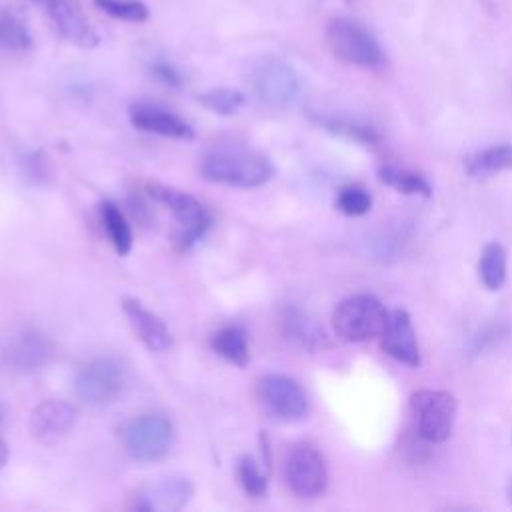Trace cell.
Segmentation results:
<instances>
[{"mask_svg": "<svg viewBox=\"0 0 512 512\" xmlns=\"http://www.w3.org/2000/svg\"><path fill=\"white\" fill-rule=\"evenodd\" d=\"M512 170V144H496L472 154L466 160V174L470 178H490Z\"/></svg>", "mask_w": 512, "mask_h": 512, "instance_id": "20", "label": "cell"}, {"mask_svg": "<svg viewBox=\"0 0 512 512\" xmlns=\"http://www.w3.org/2000/svg\"><path fill=\"white\" fill-rule=\"evenodd\" d=\"M510 500H512V490H510Z\"/></svg>", "mask_w": 512, "mask_h": 512, "instance_id": "33", "label": "cell"}, {"mask_svg": "<svg viewBox=\"0 0 512 512\" xmlns=\"http://www.w3.org/2000/svg\"><path fill=\"white\" fill-rule=\"evenodd\" d=\"M92 2L104 14L124 22H144L150 16L148 6L140 0H92Z\"/></svg>", "mask_w": 512, "mask_h": 512, "instance_id": "26", "label": "cell"}, {"mask_svg": "<svg viewBox=\"0 0 512 512\" xmlns=\"http://www.w3.org/2000/svg\"><path fill=\"white\" fill-rule=\"evenodd\" d=\"M380 346L390 358L412 368L420 366V346L416 340L412 318L406 310L394 308L388 312L384 328L380 332Z\"/></svg>", "mask_w": 512, "mask_h": 512, "instance_id": "14", "label": "cell"}, {"mask_svg": "<svg viewBox=\"0 0 512 512\" xmlns=\"http://www.w3.org/2000/svg\"><path fill=\"white\" fill-rule=\"evenodd\" d=\"M126 386V368L114 356H96L88 360L74 376L76 396L90 406L114 402Z\"/></svg>", "mask_w": 512, "mask_h": 512, "instance_id": "6", "label": "cell"}, {"mask_svg": "<svg viewBox=\"0 0 512 512\" xmlns=\"http://www.w3.org/2000/svg\"><path fill=\"white\" fill-rule=\"evenodd\" d=\"M238 480L244 492L252 498H260L268 490V476L262 472L260 464L252 456H242L238 460Z\"/></svg>", "mask_w": 512, "mask_h": 512, "instance_id": "27", "label": "cell"}, {"mask_svg": "<svg viewBox=\"0 0 512 512\" xmlns=\"http://www.w3.org/2000/svg\"><path fill=\"white\" fill-rule=\"evenodd\" d=\"M506 250L498 242H490L482 248L480 262H478V272L480 280L488 290H500L502 284L506 282Z\"/></svg>", "mask_w": 512, "mask_h": 512, "instance_id": "23", "label": "cell"}, {"mask_svg": "<svg viewBox=\"0 0 512 512\" xmlns=\"http://www.w3.org/2000/svg\"><path fill=\"white\" fill-rule=\"evenodd\" d=\"M196 100L200 106L218 116H232L244 106L246 96L234 88H210L206 92H200Z\"/></svg>", "mask_w": 512, "mask_h": 512, "instance_id": "24", "label": "cell"}, {"mask_svg": "<svg viewBox=\"0 0 512 512\" xmlns=\"http://www.w3.org/2000/svg\"><path fill=\"white\" fill-rule=\"evenodd\" d=\"M284 482L298 498H316L326 490L328 468L312 444H296L284 460Z\"/></svg>", "mask_w": 512, "mask_h": 512, "instance_id": "9", "label": "cell"}, {"mask_svg": "<svg viewBox=\"0 0 512 512\" xmlns=\"http://www.w3.org/2000/svg\"><path fill=\"white\" fill-rule=\"evenodd\" d=\"M2 414H4V412H2V406H0V424H2Z\"/></svg>", "mask_w": 512, "mask_h": 512, "instance_id": "32", "label": "cell"}, {"mask_svg": "<svg viewBox=\"0 0 512 512\" xmlns=\"http://www.w3.org/2000/svg\"><path fill=\"white\" fill-rule=\"evenodd\" d=\"M120 436L124 450L132 460L156 462L170 452L174 428L162 414H144L126 422Z\"/></svg>", "mask_w": 512, "mask_h": 512, "instance_id": "7", "label": "cell"}, {"mask_svg": "<svg viewBox=\"0 0 512 512\" xmlns=\"http://www.w3.org/2000/svg\"><path fill=\"white\" fill-rule=\"evenodd\" d=\"M320 122L326 130H330L342 138H348V140H354V142H360L366 146H374L378 142V134L370 126H364V124H358L352 120H342V118H322Z\"/></svg>", "mask_w": 512, "mask_h": 512, "instance_id": "29", "label": "cell"}, {"mask_svg": "<svg viewBox=\"0 0 512 512\" xmlns=\"http://www.w3.org/2000/svg\"><path fill=\"white\" fill-rule=\"evenodd\" d=\"M348 2H350V0H348Z\"/></svg>", "mask_w": 512, "mask_h": 512, "instance_id": "34", "label": "cell"}, {"mask_svg": "<svg viewBox=\"0 0 512 512\" xmlns=\"http://www.w3.org/2000/svg\"><path fill=\"white\" fill-rule=\"evenodd\" d=\"M210 348L216 356L222 360L244 368L250 360V346H248V334L244 326L240 324H228L216 330L210 336Z\"/></svg>", "mask_w": 512, "mask_h": 512, "instance_id": "19", "label": "cell"}, {"mask_svg": "<svg viewBox=\"0 0 512 512\" xmlns=\"http://www.w3.org/2000/svg\"><path fill=\"white\" fill-rule=\"evenodd\" d=\"M198 168L208 182L230 188H258L274 176V166L266 156L240 146L208 150Z\"/></svg>", "mask_w": 512, "mask_h": 512, "instance_id": "1", "label": "cell"}, {"mask_svg": "<svg viewBox=\"0 0 512 512\" xmlns=\"http://www.w3.org/2000/svg\"><path fill=\"white\" fill-rule=\"evenodd\" d=\"M122 310H124V316L128 318L132 332L150 352H166L172 348L174 340L168 326L154 312H150L142 302L134 298H126L122 302Z\"/></svg>", "mask_w": 512, "mask_h": 512, "instance_id": "16", "label": "cell"}, {"mask_svg": "<svg viewBox=\"0 0 512 512\" xmlns=\"http://www.w3.org/2000/svg\"><path fill=\"white\" fill-rule=\"evenodd\" d=\"M326 44L338 60L352 66L376 68L384 60L382 48L372 32L348 18H334L328 22Z\"/></svg>", "mask_w": 512, "mask_h": 512, "instance_id": "5", "label": "cell"}, {"mask_svg": "<svg viewBox=\"0 0 512 512\" xmlns=\"http://www.w3.org/2000/svg\"><path fill=\"white\" fill-rule=\"evenodd\" d=\"M282 334L288 342L304 350H318L326 344L322 328L302 310L286 308L282 314Z\"/></svg>", "mask_w": 512, "mask_h": 512, "instance_id": "18", "label": "cell"}, {"mask_svg": "<svg viewBox=\"0 0 512 512\" xmlns=\"http://www.w3.org/2000/svg\"><path fill=\"white\" fill-rule=\"evenodd\" d=\"M148 194L158 204L166 206V210L174 216L178 224V246L182 250L192 248L204 238L212 224V218L208 210L200 204V200H196L190 192L152 182L148 184Z\"/></svg>", "mask_w": 512, "mask_h": 512, "instance_id": "3", "label": "cell"}, {"mask_svg": "<svg viewBox=\"0 0 512 512\" xmlns=\"http://www.w3.org/2000/svg\"><path fill=\"white\" fill-rule=\"evenodd\" d=\"M194 494V484L186 476H162L142 486L134 498L132 508L138 512H174L182 510Z\"/></svg>", "mask_w": 512, "mask_h": 512, "instance_id": "11", "label": "cell"}, {"mask_svg": "<svg viewBox=\"0 0 512 512\" xmlns=\"http://www.w3.org/2000/svg\"><path fill=\"white\" fill-rule=\"evenodd\" d=\"M378 178L386 186L394 188L396 192H400L404 196H422V198L432 196V186L426 180V176H422L420 172L386 164V166L378 168Z\"/></svg>", "mask_w": 512, "mask_h": 512, "instance_id": "21", "label": "cell"}, {"mask_svg": "<svg viewBox=\"0 0 512 512\" xmlns=\"http://www.w3.org/2000/svg\"><path fill=\"white\" fill-rule=\"evenodd\" d=\"M100 218H102V224H104V230L114 246V250L120 254V256H128L130 250H132V230H130V224L126 220V216L122 214V210L112 202V200H104L100 204Z\"/></svg>", "mask_w": 512, "mask_h": 512, "instance_id": "22", "label": "cell"}, {"mask_svg": "<svg viewBox=\"0 0 512 512\" xmlns=\"http://www.w3.org/2000/svg\"><path fill=\"white\" fill-rule=\"evenodd\" d=\"M32 36L26 22L14 10H0V46L8 50H28Z\"/></svg>", "mask_w": 512, "mask_h": 512, "instance_id": "25", "label": "cell"}, {"mask_svg": "<svg viewBox=\"0 0 512 512\" xmlns=\"http://www.w3.org/2000/svg\"><path fill=\"white\" fill-rule=\"evenodd\" d=\"M256 396L266 414L282 422H296L308 414V396L290 376L266 374L258 380Z\"/></svg>", "mask_w": 512, "mask_h": 512, "instance_id": "10", "label": "cell"}, {"mask_svg": "<svg viewBox=\"0 0 512 512\" xmlns=\"http://www.w3.org/2000/svg\"><path fill=\"white\" fill-rule=\"evenodd\" d=\"M44 6L56 32L78 48H94L98 34L84 16L78 0H36Z\"/></svg>", "mask_w": 512, "mask_h": 512, "instance_id": "13", "label": "cell"}, {"mask_svg": "<svg viewBox=\"0 0 512 512\" xmlns=\"http://www.w3.org/2000/svg\"><path fill=\"white\" fill-rule=\"evenodd\" d=\"M386 316L388 312L376 296L356 294L334 308L332 328L346 342H366L380 336Z\"/></svg>", "mask_w": 512, "mask_h": 512, "instance_id": "4", "label": "cell"}, {"mask_svg": "<svg viewBox=\"0 0 512 512\" xmlns=\"http://www.w3.org/2000/svg\"><path fill=\"white\" fill-rule=\"evenodd\" d=\"M152 74L166 86H172V88H178L182 84V74L170 64V62H164V60H158L152 64Z\"/></svg>", "mask_w": 512, "mask_h": 512, "instance_id": "30", "label": "cell"}, {"mask_svg": "<svg viewBox=\"0 0 512 512\" xmlns=\"http://www.w3.org/2000/svg\"><path fill=\"white\" fill-rule=\"evenodd\" d=\"M6 460H8V446H6V442L0 438V470L4 468Z\"/></svg>", "mask_w": 512, "mask_h": 512, "instance_id": "31", "label": "cell"}, {"mask_svg": "<svg viewBox=\"0 0 512 512\" xmlns=\"http://www.w3.org/2000/svg\"><path fill=\"white\" fill-rule=\"evenodd\" d=\"M130 122L134 128L148 132V134H158L164 138L172 140H192L194 138V128L176 116L174 112L150 104V102H136L130 108Z\"/></svg>", "mask_w": 512, "mask_h": 512, "instance_id": "15", "label": "cell"}, {"mask_svg": "<svg viewBox=\"0 0 512 512\" xmlns=\"http://www.w3.org/2000/svg\"><path fill=\"white\" fill-rule=\"evenodd\" d=\"M456 398L446 390L422 388L412 392L410 410L418 420V434L426 442H444L450 438L456 420Z\"/></svg>", "mask_w": 512, "mask_h": 512, "instance_id": "8", "label": "cell"}, {"mask_svg": "<svg viewBox=\"0 0 512 512\" xmlns=\"http://www.w3.org/2000/svg\"><path fill=\"white\" fill-rule=\"evenodd\" d=\"M50 354H52L50 342L38 332H24L6 348V360L16 370H22V372L42 368L48 362Z\"/></svg>", "mask_w": 512, "mask_h": 512, "instance_id": "17", "label": "cell"}, {"mask_svg": "<svg viewBox=\"0 0 512 512\" xmlns=\"http://www.w3.org/2000/svg\"><path fill=\"white\" fill-rule=\"evenodd\" d=\"M76 422L78 412L72 404L64 400H44L30 412L28 432L36 442L52 446L64 440L74 430Z\"/></svg>", "mask_w": 512, "mask_h": 512, "instance_id": "12", "label": "cell"}, {"mask_svg": "<svg viewBox=\"0 0 512 512\" xmlns=\"http://www.w3.org/2000/svg\"><path fill=\"white\" fill-rule=\"evenodd\" d=\"M248 84L256 98L272 108H290L302 94L296 70L282 58L264 56L250 66Z\"/></svg>", "mask_w": 512, "mask_h": 512, "instance_id": "2", "label": "cell"}, {"mask_svg": "<svg viewBox=\"0 0 512 512\" xmlns=\"http://www.w3.org/2000/svg\"><path fill=\"white\" fill-rule=\"evenodd\" d=\"M336 208L346 216H364L372 208V194L364 186L348 184L340 188Z\"/></svg>", "mask_w": 512, "mask_h": 512, "instance_id": "28", "label": "cell"}]
</instances>
